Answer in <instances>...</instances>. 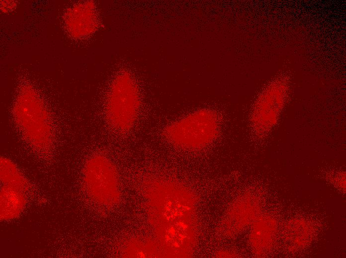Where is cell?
<instances>
[{
  "label": "cell",
  "mask_w": 346,
  "mask_h": 258,
  "mask_svg": "<svg viewBox=\"0 0 346 258\" xmlns=\"http://www.w3.org/2000/svg\"><path fill=\"white\" fill-rule=\"evenodd\" d=\"M261 203L255 194L246 193L238 196L227 210L219 227L220 232L233 237L252 224L260 215Z\"/></svg>",
  "instance_id": "obj_6"
},
{
  "label": "cell",
  "mask_w": 346,
  "mask_h": 258,
  "mask_svg": "<svg viewBox=\"0 0 346 258\" xmlns=\"http://www.w3.org/2000/svg\"><path fill=\"white\" fill-rule=\"evenodd\" d=\"M142 192L148 220L164 257L191 256L198 240L192 192L180 183L160 178L145 181Z\"/></svg>",
  "instance_id": "obj_1"
},
{
  "label": "cell",
  "mask_w": 346,
  "mask_h": 258,
  "mask_svg": "<svg viewBox=\"0 0 346 258\" xmlns=\"http://www.w3.org/2000/svg\"><path fill=\"white\" fill-rule=\"evenodd\" d=\"M220 122L208 113L188 115L169 125L164 136L172 145L186 150L197 149L211 143L217 137Z\"/></svg>",
  "instance_id": "obj_4"
},
{
  "label": "cell",
  "mask_w": 346,
  "mask_h": 258,
  "mask_svg": "<svg viewBox=\"0 0 346 258\" xmlns=\"http://www.w3.org/2000/svg\"><path fill=\"white\" fill-rule=\"evenodd\" d=\"M14 117L18 129L28 144L39 153L49 152L53 142L52 121L31 91H26L19 97Z\"/></svg>",
  "instance_id": "obj_2"
},
{
  "label": "cell",
  "mask_w": 346,
  "mask_h": 258,
  "mask_svg": "<svg viewBox=\"0 0 346 258\" xmlns=\"http://www.w3.org/2000/svg\"><path fill=\"white\" fill-rule=\"evenodd\" d=\"M124 249L126 257H164L157 241L152 239H133L124 245Z\"/></svg>",
  "instance_id": "obj_11"
},
{
  "label": "cell",
  "mask_w": 346,
  "mask_h": 258,
  "mask_svg": "<svg viewBox=\"0 0 346 258\" xmlns=\"http://www.w3.org/2000/svg\"><path fill=\"white\" fill-rule=\"evenodd\" d=\"M0 178L2 186L23 192L28 190V181L16 165L9 159L3 156L1 157L0 160Z\"/></svg>",
  "instance_id": "obj_10"
},
{
  "label": "cell",
  "mask_w": 346,
  "mask_h": 258,
  "mask_svg": "<svg viewBox=\"0 0 346 258\" xmlns=\"http://www.w3.org/2000/svg\"><path fill=\"white\" fill-rule=\"evenodd\" d=\"M140 95L133 77L122 72L114 79L106 109L107 122L119 133L128 132L134 126L139 113Z\"/></svg>",
  "instance_id": "obj_3"
},
{
  "label": "cell",
  "mask_w": 346,
  "mask_h": 258,
  "mask_svg": "<svg viewBox=\"0 0 346 258\" xmlns=\"http://www.w3.org/2000/svg\"><path fill=\"white\" fill-rule=\"evenodd\" d=\"M24 192L2 186L0 193V217L8 221L18 217L24 210L26 200Z\"/></svg>",
  "instance_id": "obj_9"
},
{
  "label": "cell",
  "mask_w": 346,
  "mask_h": 258,
  "mask_svg": "<svg viewBox=\"0 0 346 258\" xmlns=\"http://www.w3.org/2000/svg\"><path fill=\"white\" fill-rule=\"evenodd\" d=\"M83 181L87 194L97 203L111 207L119 203L121 194L118 172L107 157L95 155L87 161Z\"/></svg>",
  "instance_id": "obj_5"
},
{
  "label": "cell",
  "mask_w": 346,
  "mask_h": 258,
  "mask_svg": "<svg viewBox=\"0 0 346 258\" xmlns=\"http://www.w3.org/2000/svg\"><path fill=\"white\" fill-rule=\"evenodd\" d=\"M315 228L309 220L304 218H293L285 224L282 232L285 247L292 252L307 247L313 239Z\"/></svg>",
  "instance_id": "obj_8"
},
{
  "label": "cell",
  "mask_w": 346,
  "mask_h": 258,
  "mask_svg": "<svg viewBox=\"0 0 346 258\" xmlns=\"http://www.w3.org/2000/svg\"><path fill=\"white\" fill-rule=\"evenodd\" d=\"M277 228L276 220L268 215H260L253 223L249 243L255 256L262 257L270 252L276 240Z\"/></svg>",
  "instance_id": "obj_7"
}]
</instances>
